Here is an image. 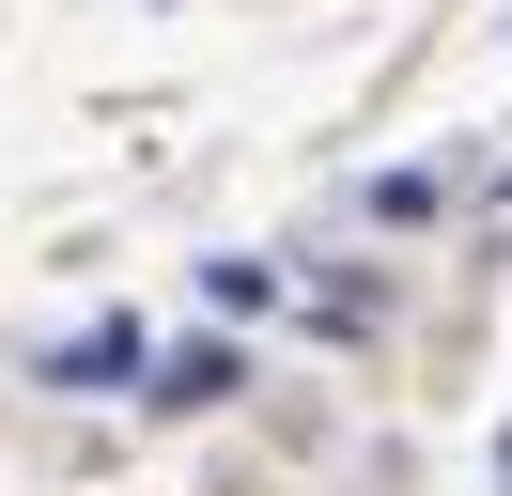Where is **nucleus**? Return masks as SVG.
I'll use <instances>...</instances> for the list:
<instances>
[]
</instances>
